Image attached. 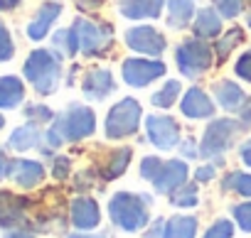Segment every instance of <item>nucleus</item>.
I'll list each match as a JSON object with an SVG mask.
<instances>
[{
  "label": "nucleus",
  "instance_id": "obj_35",
  "mask_svg": "<svg viewBox=\"0 0 251 238\" xmlns=\"http://www.w3.org/2000/svg\"><path fill=\"white\" fill-rule=\"evenodd\" d=\"M15 52H18V47H15L13 32L3 20H0V64H8L15 57Z\"/></svg>",
  "mask_w": 251,
  "mask_h": 238
},
{
  "label": "nucleus",
  "instance_id": "obj_18",
  "mask_svg": "<svg viewBox=\"0 0 251 238\" xmlns=\"http://www.w3.org/2000/svg\"><path fill=\"white\" fill-rule=\"evenodd\" d=\"M10 179L20 187V189H37L45 179H47V167L40 160H30V157H13L10 165Z\"/></svg>",
  "mask_w": 251,
  "mask_h": 238
},
{
  "label": "nucleus",
  "instance_id": "obj_20",
  "mask_svg": "<svg viewBox=\"0 0 251 238\" xmlns=\"http://www.w3.org/2000/svg\"><path fill=\"white\" fill-rule=\"evenodd\" d=\"M131 160H133V148H128V145L113 148V150L106 155V160L99 162L96 172H99V177H101L103 182H113V179H118V177L126 174V170L131 167Z\"/></svg>",
  "mask_w": 251,
  "mask_h": 238
},
{
  "label": "nucleus",
  "instance_id": "obj_38",
  "mask_svg": "<svg viewBox=\"0 0 251 238\" xmlns=\"http://www.w3.org/2000/svg\"><path fill=\"white\" fill-rule=\"evenodd\" d=\"M96 177H99V172L96 170H84V172H76V177H74V189L76 192H89V189H94L96 187Z\"/></svg>",
  "mask_w": 251,
  "mask_h": 238
},
{
  "label": "nucleus",
  "instance_id": "obj_43",
  "mask_svg": "<svg viewBox=\"0 0 251 238\" xmlns=\"http://www.w3.org/2000/svg\"><path fill=\"white\" fill-rule=\"evenodd\" d=\"M10 165H13V157H8L5 150H0V182L10 179Z\"/></svg>",
  "mask_w": 251,
  "mask_h": 238
},
{
  "label": "nucleus",
  "instance_id": "obj_2",
  "mask_svg": "<svg viewBox=\"0 0 251 238\" xmlns=\"http://www.w3.org/2000/svg\"><path fill=\"white\" fill-rule=\"evenodd\" d=\"M153 206H155V196L153 194L121 189V192L111 194V199L106 204V211H108V221L118 231L138 233L153 221V216H151Z\"/></svg>",
  "mask_w": 251,
  "mask_h": 238
},
{
  "label": "nucleus",
  "instance_id": "obj_46",
  "mask_svg": "<svg viewBox=\"0 0 251 238\" xmlns=\"http://www.w3.org/2000/svg\"><path fill=\"white\" fill-rule=\"evenodd\" d=\"M64 238H111L108 231H74V233H67Z\"/></svg>",
  "mask_w": 251,
  "mask_h": 238
},
{
  "label": "nucleus",
  "instance_id": "obj_10",
  "mask_svg": "<svg viewBox=\"0 0 251 238\" xmlns=\"http://www.w3.org/2000/svg\"><path fill=\"white\" fill-rule=\"evenodd\" d=\"M123 44L141 57H163L168 49L165 35L153 25H136L123 32Z\"/></svg>",
  "mask_w": 251,
  "mask_h": 238
},
{
  "label": "nucleus",
  "instance_id": "obj_22",
  "mask_svg": "<svg viewBox=\"0 0 251 238\" xmlns=\"http://www.w3.org/2000/svg\"><path fill=\"white\" fill-rule=\"evenodd\" d=\"M192 35L200 37V40H217L222 32H224V18L209 5V8H200L195 13V20H192Z\"/></svg>",
  "mask_w": 251,
  "mask_h": 238
},
{
  "label": "nucleus",
  "instance_id": "obj_7",
  "mask_svg": "<svg viewBox=\"0 0 251 238\" xmlns=\"http://www.w3.org/2000/svg\"><path fill=\"white\" fill-rule=\"evenodd\" d=\"M72 27L79 37V54L86 59H101L113 47V27L103 20H89V18H74Z\"/></svg>",
  "mask_w": 251,
  "mask_h": 238
},
{
  "label": "nucleus",
  "instance_id": "obj_45",
  "mask_svg": "<svg viewBox=\"0 0 251 238\" xmlns=\"http://www.w3.org/2000/svg\"><path fill=\"white\" fill-rule=\"evenodd\" d=\"M3 238H40V236H35V231L30 228H8L3 231Z\"/></svg>",
  "mask_w": 251,
  "mask_h": 238
},
{
  "label": "nucleus",
  "instance_id": "obj_11",
  "mask_svg": "<svg viewBox=\"0 0 251 238\" xmlns=\"http://www.w3.org/2000/svg\"><path fill=\"white\" fill-rule=\"evenodd\" d=\"M32 201L27 196H18L13 192L0 189V228H30L32 231V216H30Z\"/></svg>",
  "mask_w": 251,
  "mask_h": 238
},
{
  "label": "nucleus",
  "instance_id": "obj_4",
  "mask_svg": "<svg viewBox=\"0 0 251 238\" xmlns=\"http://www.w3.org/2000/svg\"><path fill=\"white\" fill-rule=\"evenodd\" d=\"M246 128L239 118H231V115L212 118L202 133V140H200V157L204 162H214L217 167H222L224 155L229 150H234V145L239 143V135Z\"/></svg>",
  "mask_w": 251,
  "mask_h": 238
},
{
  "label": "nucleus",
  "instance_id": "obj_49",
  "mask_svg": "<svg viewBox=\"0 0 251 238\" xmlns=\"http://www.w3.org/2000/svg\"><path fill=\"white\" fill-rule=\"evenodd\" d=\"M3 128H5V115L0 113V133H3Z\"/></svg>",
  "mask_w": 251,
  "mask_h": 238
},
{
  "label": "nucleus",
  "instance_id": "obj_41",
  "mask_svg": "<svg viewBox=\"0 0 251 238\" xmlns=\"http://www.w3.org/2000/svg\"><path fill=\"white\" fill-rule=\"evenodd\" d=\"M177 150H180V155L185 160H202L200 157V143L195 138H182L180 145H177Z\"/></svg>",
  "mask_w": 251,
  "mask_h": 238
},
{
  "label": "nucleus",
  "instance_id": "obj_23",
  "mask_svg": "<svg viewBox=\"0 0 251 238\" xmlns=\"http://www.w3.org/2000/svg\"><path fill=\"white\" fill-rule=\"evenodd\" d=\"M25 81L15 74L0 76V110H18L25 106Z\"/></svg>",
  "mask_w": 251,
  "mask_h": 238
},
{
  "label": "nucleus",
  "instance_id": "obj_47",
  "mask_svg": "<svg viewBox=\"0 0 251 238\" xmlns=\"http://www.w3.org/2000/svg\"><path fill=\"white\" fill-rule=\"evenodd\" d=\"M239 121L244 123V128H246V130L251 128V98H249V103H246V108H244V110L239 113Z\"/></svg>",
  "mask_w": 251,
  "mask_h": 238
},
{
  "label": "nucleus",
  "instance_id": "obj_44",
  "mask_svg": "<svg viewBox=\"0 0 251 238\" xmlns=\"http://www.w3.org/2000/svg\"><path fill=\"white\" fill-rule=\"evenodd\" d=\"M239 160L244 162V167L251 170V138H246V140L239 145Z\"/></svg>",
  "mask_w": 251,
  "mask_h": 238
},
{
  "label": "nucleus",
  "instance_id": "obj_34",
  "mask_svg": "<svg viewBox=\"0 0 251 238\" xmlns=\"http://www.w3.org/2000/svg\"><path fill=\"white\" fill-rule=\"evenodd\" d=\"M212 8L224 18V20H234L246 10V0H212Z\"/></svg>",
  "mask_w": 251,
  "mask_h": 238
},
{
  "label": "nucleus",
  "instance_id": "obj_19",
  "mask_svg": "<svg viewBox=\"0 0 251 238\" xmlns=\"http://www.w3.org/2000/svg\"><path fill=\"white\" fill-rule=\"evenodd\" d=\"M165 3L168 0H118L116 8L121 18L141 22V20H158L165 13Z\"/></svg>",
  "mask_w": 251,
  "mask_h": 238
},
{
  "label": "nucleus",
  "instance_id": "obj_15",
  "mask_svg": "<svg viewBox=\"0 0 251 238\" xmlns=\"http://www.w3.org/2000/svg\"><path fill=\"white\" fill-rule=\"evenodd\" d=\"M62 13H64V5L59 3V0H45V3L35 10V15L30 18L27 27H25L27 40L42 42V40L52 32V27H54V22L62 18Z\"/></svg>",
  "mask_w": 251,
  "mask_h": 238
},
{
  "label": "nucleus",
  "instance_id": "obj_14",
  "mask_svg": "<svg viewBox=\"0 0 251 238\" xmlns=\"http://www.w3.org/2000/svg\"><path fill=\"white\" fill-rule=\"evenodd\" d=\"M180 113L190 121H212L217 113V103L214 98L202 88V86H190L182 96H180Z\"/></svg>",
  "mask_w": 251,
  "mask_h": 238
},
{
  "label": "nucleus",
  "instance_id": "obj_16",
  "mask_svg": "<svg viewBox=\"0 0 251 238\" xmlns=\"http://www.w3.org/2000/svg\"><path fill=\"white\" fill-rule=\"evenodd\" d=\"M185 182H190V165L185 157H173V160H165L163 170L158 172V177L151 182L155 194H163V196H170L175 189H180Z\"/></svg>",
  "mask_w": 251,
  "mask_h": 238
},
{
  "label": "nucleus",
  "instance_id": "obj_50",
  "mask_svg": "<svg viewBox=\"0 0 251 238\" xmlns=\"http://www.w3.org/2000/svg\"><path fill=\"white\" fill-rule=\"evenodd\" d=\"M246 25H249V27H251V13H249V18H246Z\"/></svg>",
  "mask_w": 251,
  "mask_h": 238
},
{
  "label": "nucleus",
  "instance_id": "obj_5",
  "mask_svg": "<svg viewBox=\"0 0 251 238\" xmlns=\"http://www.w3.org/2000/svg\"><path fill=\"white\" fill-rule=\"evenodd\" d=\"M143 106L138 98L133 96H126L121 101H116L108 113H106V121H103V135L108 140H126V138H133L141 126H143Z\"/></svg>",
  "mask_w": 251,
  "mask_h": 238
},
{
  "label": "nucleus",
  "instance_id": "obj_3",
  "mask_svg": "<svg viewBox=\"0 0 251 238\" xmlns=\"http://www.w3.org/2000/svg\"><path fill=\"white\" fill-rule=\"evenodd\" d=\"M64 59L67 57L54 47H37L27 54L23 64V76L40 96H52L62 84Z\"/></svg>",
  "mask_w": 251,
  "mask_h": 238
},
{
  "label": "nucleus",
  "instance_id": "obj_31",
  "mask_svg": "<svg viewBox=\"0 0 251 238\" xmlns=\"http://www.w3.org/2000/svg\"><path fill=\"white\" fill-rule=\"evenodd\" d=\"M23 115H25V121H30V123L50 126V123L54 121V115H57V113H54L47 103H42V101H30V103L23 106Z\"/></svg>",
  "mask_w": 251,
  "mask_h": 238
},
{
  "label": "nucleus",
  "instance_id": "obj_1",
  "mask_svg": "<svg viewBox=\"0 0 251 238\" xmlns=\"http://www.w3.org/2000/svg\"><path fill=\"white\" fill-rule=\"evenodd\" d=\"M94 133H96V110L91 106L81 103V101H72L54 115V121L47 126L42 148H50V150L57 152L62 145L81 143V140L91 138Z\"/></svg>",
  "mask_w": 251,
  "mask_h": 238
},
{
  "label": "nucleus",
  "instance_id": "obj_48",
  "mask_svg": "<svg viewBox=\"0 0 251 238\" xmlns=\"http://www.w3.org/2000/svg\"><path fill=\"white\" fill-rule=\"evenodd\" d=\"M23 0H0V13H10L15 8H20Z\"/></svg>",
  "mask_w": 251,
  "mask_h": 238
},
{
  "label": "nucleus",
  "instance_id": "obj_24",
  "mask_svg": "<svg viewBox=\"0 0 251 238\" xmlns=\"http://www.w3.org/2000/svg\"><path fill=\"white\" fill-rule=\"evenodd\" d=\"M195 13H197L195 0H168L165 3V22L175 32L187 30L195 20Z\"/></svg>",
  "mask_w": 251,
  "mask_h": 238
},
{
  "label": "nucleus",
  "instance_id": "obj_32",
  "mask_svg": "<svg viewBox=\"0 0 251 238\" xmlns=\"http://www.w3.org/2000/svg\"><path fill=\"white\" fill-rule=\"evenodd\" d=\"M234 236H236V223L231 218H224V216L214 218L202 233V238H234Z\"/></svg>",
  "mask_w": 251,
  "mask_h": 238
},
{
  "label": "nucleus",
  "instance_id": "obj_9",
  "mask_svg": "<svg viewBox=\"0 0 251 238\" xmlns=\"http://www.w3.org/2000/svg\"><path fill=\"white\" fill-rule=\"evenodd\" d=\"M143 128H146L148 143L155 150H160V152L177 150V145L182 140L180 123L175 121L173 115H168V113H151V115H146L143 118Z\"/></svg>",
  "mask_w": 251,
  "mask_h": 238
},
{
  "label": "nucleus",
  "instance_id": "obj_17",
  "mask_svg": "<svg viewBox=\"0 0 251 238\" xmlns=\"http://www.w3.org/2000/svg\"><path fill=\"white\" fill-rule=\"evenodd\" d=\"M212 98L217 103V108L226 110V113H241L249 103V96L244 91V86L234 79H219L212 84Z\"/></svg>",
  "mask_w": 251,
  "mask_h": 238
},
{
  "label": "nucleus",
  "instance_id": "obj_40",
  "mask_svg": "<svg viewBox=\"0 0 251 238\" xmlns=\"http://www.w3.org/2000/svg\"><path fill=\"white\" fill-rule=\"evenodd\" d=\"M217 165L214 162H204V165H200V167H195V174H192V179L197 182V184H209L212 179H217Z\"/></svg>",
  "mask_w": 251,
  "mask_h": 238
},
{
  "label": "nucleus",
  "instance_id": "obj_36",
  "mask_svg": "<svg viewBox=\"0 0 251 238\" xmlns=\"http://www.w3.org/2000/svg\"><path fill=\"white\" fill-rule=\"evenodd\" d=\"M163 165H165V160H163L160 155H146V157L141 160V165H138V174H141V179L153 182V179L158 177V172L163 170Z\"/></svg>",
  "mask_w": 251,
  "mask_h": 238
},
{
  "label": "nucleus",
  "instance_id": "obj_33",
  "mask_svg": "<svg viewBox=\"0 0 251 238\" xmlns=\"http://www.w3.org/2000/svg\"><path fill=\"white\" fill-rule=\"evenodd\" d=\"M229 214H231L236 228H241L244 233H251V199H244L239 204H231Z\"/></svg>",
  "mask_w": 251,
  "mask_h": 238
},
{
  "label": "nucleus",
  "instance_id": "obj_12",
  "mask_svg": "<svg viewBox=\"0 0 251 238\" xmlns=\"http://www.w3.org/2000/svg\"><path fill=\"white\" fill-rule=\"evenodd\" d=\"M81 93L91 103H101L116 93V79L108 66H91L81 76Z\"/></svg>",
  "mask_w": 251,
  "mask_h": 238
},
{
  "label": "nucleus",
  "instance_id": "obj_37",
  "mask_svg": "<svg viewBox=\"0 0 251 238\" xmlns=\"http://www.w3.org/2000/svg\"><path fill=\"white\" fill-rule=\"evenodd\" d=\"M72 167H74V162H72L69 155H54L52 162H50V174L57 182H67L69 174H72Z\"/></svg>",
  "mask_w": 251,
  "mask_h": 238
},
{
  "label": "nucleus",
  "instance_id": "obj_8",
  "mask_svg": "<svg viewBox=\"0 0 251 238\" xmlns=\"http://www.w3.org/2000/svg\"><path fill=\"white\" fill-rule=\"evenodd\" d=\"M168 74V64L160 57H128L121 62V79L131 88H146L153 81L163 79Z\"/></svg>",
  "mask_w": 251,
  "mask_h": 238
},
{
  "label": "nucleus",
  "instance_id": "obj_30",
  "mask_svg": "<svg viewBox=\"0 0 251 238\" xmlns=\"http://www.w3.org/2000/svg\"><path fill=\"white\" fill-rule=\"evenodd\" d=\"M168 201H170V206H175V209H195V206H200V184H197L195 179L185 182L180 189H175V192L168 196Z\"/></svg>",
  "mask_w": 251,
  "mask_h": 238
},
{
  "label": "nucleus",
  "instance_id": "obj_26",
  "mask_svg": "<svg viewBox=\"0 0 251 238\" xmlns=\"http://www.w3.org/2000/svg\"><path fill=\"white\" fill-rule=\"evenodd\" d=\"M244 40H246V37H244V30H241L239 25L224 30V32L214 40V59H217V64H226L229 57L234 54V49L244 44Z\"/></svg>",
  "mask_w": 251,
  "mask_h": 238
},
{
  "label": "nucleus",
  "instance_id": "obj_39",
  "mask_svg": "<svg viewBox=\"0 0 251 238\" xmlns=\"http://www.w3.org/2000/svg\"><path fill=\"white\" fill-rule=\"evenodd\" d=\"M234 74H236V79L251 84V47L236 59V64H234Z\"/></svg>",
  "mask_w": 251,
  "mask_h": 238
},
{
  "label": "nucleus",
  "instance_id": "obj_6",
  "mask_svg": "<svg viewBox=\"0 0 251 238\" xmlns=\"http://www.w3.org/2000/svg\"><path fill=\"white\" fill-rule=\"evenodd\" d=\"M217 64L214 59V47L207 42V40H200V37H187L182 42H177L175 47V66L177 71L190 79V81H197L202 79L212 66Z\"/></svg>",
  "mask_w": 251,
  "mask_h": 238
},
{
  "label": "nucleus",
  "instance_id": "obj_28",
  "mask_svg": "<svg viewBox=\"0 0 251 238\" xmlns=\"http://www.w3.org/2000/svg\"><path fill=\"white\" fill-rule=\"evenodd\" d=\"M180 96H182V81L168 79V81H163V86H158V88L153 91L151 103H153V108L168 110V108H173L175 103H180Z\"/></svg>",
  "mask_w": 251,
  "mask_h": 238
},
{
  "label": "nucleus",
  "instance_id": "obj_42",
  "mask_svg": "<svg viewBox=\"0 0 251 238\" xmlns=\"http://www.w3.org/2000/svg\"><path fill=\"white\" fill-rule=\"evenodd\" d=\"M165 221H168V218L155 216V218L143 228V238H163V233H165Z\"/></svg>",
  "mask_w": 251,
  "mask_h": 238
},
{
  "label": "nucleus",
  "instance_id": "obj_13",
  "mask_svg": "<svg viewBox=\"0 0 251 238\" xmlns=\"http://www.w3.org/2000/svg\"><path fill=\"white\" fill-rule=\"evenodd\" d=\"M67 218L74 231H96L101 226V206L94 196L79 194L69 201Z\"/></svg>",
  "mask_w": 251,
  "mask_h": 238
},
{
  "label": "nucleus",
  "instance_id": "obj_25",
  "mask_svg": "<svg viewBox=\"0 0 251 238\" xmlns=\"http://www.w3.org/2000/svg\"><path fill=\"white\" fill-rule=\"evenodd\" d=\"M200 233V218L192 214H175L165 221L163 238H197Z\"/></svg>",
  "mask_w": 251,
  "mask_h": 238
},
{
  "label": "nucleus",
  "instance_id": "obj_29",
  "mask_svg": "<svg viewBox=\"0 0 251 238\" xmlns=\"http://www.w3.org/2000/svg\"><path fill=\"white\" fill-rule=\"evenodd\" d=\"M52 47L57 52H62L67 59H74L79 54V37H76V30L69 25V27H59L52 32Z\"/></svg>",
  "mask_w": 251,
  "mask_h": 238
},
{
  "label": "nucleus",
  "instance_id": "obj_27",
  "mask_svg": "<svg viewBox=\"0 0 251 238\" xmlns=\"http://www.w3.org/2000/svg\"><path fill=\"white\" fill-rule=\"evenodd\" d=\"M222 194H234L241 199H251V172L246 170H229L219 179Z\"/></svg>",
  "mask_w": 251,
  "mask_h": 238
},
{
  "label": "nucleus",
  "instance_id": "obj_21",
  "mask_svg": "<svg viewBox=\"0 0 251 238\" xmlns=\"http://www.w3.org/2000/svg\"><path fill=\"white\" fill-rule=\"evenodd\" d=\"M45 143V130L37 123H23L18 126L10 135H8V150L13 152H30V150H40Z\"/></svg>",
  "mask_w": 251,
  "mask_h": 238
}]
</instances>
